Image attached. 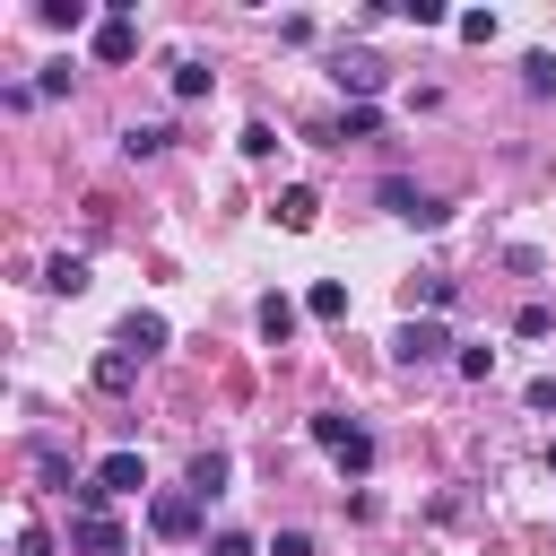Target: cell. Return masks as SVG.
<instances>
[{
  "mask_svg": "<svg viewBox=\"0 0 556 556\" xmlns=\"http://www.w3.org/2000/svg\"><path fill=\"white\" fill-rule=\"evenodd\" d=\"M313 443H321L348 478H365V469H374V434H365L356 417H339V408H321V417H313Z\"/></svg>",
  "mask_w": 556,
  "mask_h": 556,
  "instance_id": "1",
  "label": "cell"
},
{
  "mask_svg": "<svg viewBox=\"0 0 556 556\" xmlns=\"http://www.w3.org/2000/svg\"><path fill=\"white\" fill-rule=\"evenodd\" d=\"M382 208H391V217H408V226H443V200H426V191H417V182H400V174L382 182Z\"/></svg>",
  "mask_w": 556,
  "mask_h": 556,
  "instance_id": "2",
  "label": "cell"
},
{
  "mask_svg": "<svg viewBox=\"0 0 556 556\" xmlns=\"http://www.w3.org/2000/svg\"><path fill=\"white\" fill-rule=\"evenodd\" d=\"M452 339H443V321H400V339H391V356L400 365H434Z\"/></svg>",
  "mask_w": 556,
  "mask_h": 556,
  "instance_id": "3",
  "label": "cell"
},
{
  "mask_svg": "<svg viewBox=\"0 0 556 556\" xmlns=\"http://www.w3.org/2000/svg\"><path fill=\"white\" fill-rule=\"evenodd\" d=\"M148 530H156V539H191V530H200V495H156V504H148Z\"/></svg>",
  "mask_w": 556,
  "mask_h": 556,
  "instance_id": "4",
  "label": "cell"
},
{
  "mask_svg": "<svg viewBox=\"0 0 556 556\" xmlns=\"http://www.w3.org/2000/svg\"><path fill=\"white\" fill-rule=\"evenodd\" d=\"M330 78H339L356 104H374V96H382V61H365V52H339V70H330Z\"/></svg>",
  "mask_w": 556,
  "mask_h": 556,
  "instance_id": "5",
  "label": "cell"
},
{
  "mask_svg": "<svg viewBox=\"0 0 556 556\" xmlns=\"http://www.w3.org/2000/svg\"><path fill=\"white\" fill-rule=\"evenodd\" d=\"M70 539H78L87 556H122V530H113V513H70Z\"/></svg>",
  "mask_w": 556,
  "mask_h": 556,
  "instance_id": "6",
  "label": "cell"
},
{
  "mask_svg": "<svg viewBox=\"0 0 556 556\" xmlns=\"http://www.w3.org/2000/svg\"><path fill=\"white\" fill-rule=\"evenodd\" d=\"M130 52H139V26H130V9H113L96 26V61H130Z\"/></svg>",
  "mask_w": 556,
  "mask_h": 556,
  "instance_id": "7",
  "label": "cell"
},
{
  "mask_svg": "<svg viewBox=\"0 0 556 556\" xmlns=\"http://www.w3.org/2000/svg\"><path fill=\"white\" fill-rule=\"evenodd\" d=\"M113 348H122V356H139V365H148V356H156V348H165V321H156V313H130V321H122V339H113Z\"/></svg>",
  "mask_w": 556,
  "mask_h": 556,
  "instance_id": "8",
  "label": "cell"
},
{
  "mask_svg": "<svg viewBox=\"0 0 556 556\" xmlns=\"http://www.w3.org/2000/svg\"><path fill=\"white\" fill-rule=\"evenodd\" d=\"M96 486H104V495H139V486H148V469H139V452H104V469H96Z\"/></svg>",
  "mask_w": 556,
  "mask_h": 556,
  "instance_id": "9",
  "label": "cell"
},
{
  "mask_svg": "<svg viewBox=\"0 0 556 556\" xmlns=\"http://www.w3.org/2000/svg\"><path fill=\"white\" fill-rule=\"evenodd\" d=\"M261 339H269V348L295 339V304H287V295H261Z\"/></svg>",
  "mask_w": 556,
  "mask_h": 556,
  "instance_id": "10",
  "label": "cell"
},
{
  "mask_svg": "<svg viewBox=\"0 0 556 556\" xmlns=\"http://www.w3.org/2000/svg\"><path fill=\"white\" fill-rule=\"evenodd\" d=\"M191 495H226V452H191Z\"/></svg>",
  "mask_w": 556,
  "mask_h": 556,
  "instance_id": "11",
  "label": "cell"
},
{
  "mask_svg": "<svg viewBox=\"0 0 556 556\" xmlns=\"http://www.w3.org/2000/svg\"><path fill=\"white\" fill-rule=\"evenodd\" d=\"M304 313H313V321H348V287H339V278H321V287L304 295Z\"/></svg>",
  "mask_w": 556,
  "mask_h": 556,
  "instance_id": "12",
  "label": "cell"
},
{
  "mask_svg": "<svg viewBox=\"0 0 556 556\" xmlns=\"http://www.w3.org/2000/svg\"><path fill=\"white\" fill-rule=\"evenodd\" d=\"M278 226H287V235H304V226H313V191H304V182H295V191H278Z\"/></svg>",
  "mask_w": 556,
  "mask_h": 556,
  "instance_id": "13",
  "label": "cell"
},
{
  "mask_svg": "<svg viewBox=\"0 0 556 556\" xmlns=\"http://www.w3.org/2000/svg\"><path fill=\"white\" fill-rule=\"evenodd\" d=\"M43 287H52V295H78V287H87V261H78V252H61V261L43 269Z\"/></svg>",
  "mask_w": 556,
  "mask_h": 556,
  "instance_id": "14",
  "label": "cell"
},
{
  "mask_svg": "<svg viewBox=\"0 0 556 556\" xmlns=\"http://www.w3.org/2000/svg\"><path fill=\"white\" fill-rule=\"evenodd\" d=\"M165 139H174V130H165V122H130V130H122V148H130V156H156V148H165Z\"/></svg>",
  "mask_w": 556,
  "mask_h": 556,
  "instance_id": "15",
  "label": "cell"
},
{
  "mask_svg": "<svg viewBox=\"0 0 556 556\" xmlns=\"http://www.w3.org/2000/svg\"><path fill=\"white\" fill-rule=\"evenodd\" d=\"M521 87H530V96H556V52H530V61H521Z\"/></svg>",
  "mask_w": 556,
  "mask_h": 556,
  "instance_id": "16",
  "label": "cell"
},
{
  "mask_svg": "<svg viewBox=\"0 0 556 556\" xmlns=\"http://www.w3.org/2000/svg\"><path fill=\"white\" fill-rule=\"evenodd\" d=\"M130 374H139V356H122V348L96 365V382H104V391H130Z\"/></svg>",
  "mask_w": 556,
  "mask_h": 556,
  "instance_id": "17",
  "label": "cell"
},
{
  "mask_svg": "<svg viewBox=\"0 0 556 556\" xmlns=\"http://www.w3.org/2000/svg\"><path fill=\"white\" fill-rule=\"evenodd\" d=\"M174 96H208V70L200 61H174Z\"/></svg>",
  "mask_w": 556,
  "mask_h": 556,
  "instance_id": "18",
  "label": "cell"
},
{
  "mask_svg": "<svg viewBox=\"0 0 556 556\" xmlns=\"http://www.w3.org/2000/svg\"><path fill=\"white\" fill-rule=\"evenodd\" d=\"M339 139H374V104H348L339 113Z\"/></svg>",
  "mask_w": 556,
  "mask_h": 556,
  "instance_id": "19",
  "label": "cell"
},
{
  "mask_svg": "<svg viewBox=\"0 0 556 556\" xmlns=\"http://www.w3.org/2000/svg\"><path fill=\"white\" fill-rule=\"evenodd\" d=\"M513 330H521V339H547V330H556V313H547V304H521V321H513Z\"/></svg>",
  "mask_w": 556,
  "mask_h": 556,
  "instance_id": "20",
  "label": "cell"
},
{
  "mask_svg": "<svg viewBox=\"0 0 556 556\" xmlns=\"http://www.w3.org/2000/svg\"><path fill=\"white\" fill-rule=\"evenodd\" d=\"M208 556H252V539H243V530H217V539H208Z\"/></svg>",
  "mask_w": 556,
  "mask_h": 556,
  "instance_id": "21",
  "label": "cell"
},
{
  "mask_svg": "<svg viewBox=\"0 0 556 556\" xmlns=\"http://www.w3.org/2000/svg\"><path fill=\"white\" fill-rule=\"evenodd\" d=\"M269 556H313V539H304V530H278V539H269Z\"/></svg>",
  "mask_w": 556,
  "mask_h": 556,
  "instance_id": "22",
  "label": "cell"
},
{
  "mask_svg": "<svg viewBox=\"0 0 556 556\" xmlns=\"http://www.w3.org/2000/svg\"><path fill=\"white\" fill-rule=\"evenodd\" d=\"M530 408H556V374H539V382H530Z\"/></svg>",
  "mask_w": 556,
  "mask_h": 556,
  "instance_id": "23",
  "label": "cell"
},
{
  "mask_svg": "<svg viewBox=\"0 0 556 556\" xmlns=\"http://www.w3.org/2000/svg\"><path fill=\"white\" fill-rule=\"evenodd\" d=\"M17 556H52V539L43 530H17Z\"/></svg>",
  "mask_w": 556,
  "mask_h": 556,
  "instance_id": "24",
  "label": "cell"
},
{
  "mask_svg": "<svg viewBox=\"0 0 556 556\" xmlns=\"http://www.w3.org/2000/svg\"><path fill=\"white\" fill-rule=\"evenodd\" d=\"M547 469H556V443H547Z\"/></svg>",
  "mask_w": 556,
  "mask_h": 556,
  "instance_id": "25",
  "label": "cell"
}]
</instances>
